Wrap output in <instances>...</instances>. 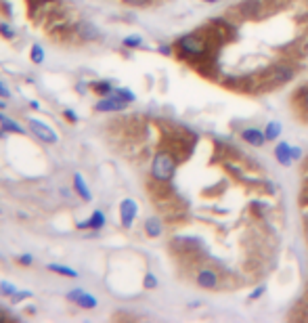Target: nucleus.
<instances>
[{
    "label": "nucleus",
    "instance_id": "nucleus-1",
    "mask_svg": "<svg viewBox=\"0 0 308 323\" xmlns=\"http://www.w3.org/2000/svg\"><path fill=\"white\" fill-rule=\"evenodd\" d=\"M174 168H176L174 158H172L168 151H160L158 156L153 158V164H151V174L156 176L158 180H170V178H172V174H174Z\"/></svg>",
    "mask_w": 308,
    "mask_h": 323
},
{
    "label": "nucleus",
    "instance_id": "nucleus-25",
    "mask_svg": "<svg viewBox=\"0 0 308 323\" xmlns=\"http://www.w3.org/2000/svg\"><path fill=\"white\" fill-rule=\"evenodd\" d=\"M19 262H21V264H32V262H34V258H32V256H27V254H23V256L19 258Z\"/></svg>",
    "mask_w": 308,
    "mask_h": 323
},
{
    "label": "nucleus",
    "instance_id": "nucleus-7",
    "mask_svg": "<svg viewBox=\"0 0 308 323\" xmlns=\"http://www.w3.org/2000/svg\"><path fill=\"white\" fill-rule=\"evenodd\" d=\"M67 298L74 300V302H78V304L84 306V308H94V306H96V300L90 296V294L84 292V290H74V292H69Z\"/></svg>",
    "mask_w": 308,
    "mask_h": 323
},
{
    "label": "nucleus",
    "instance_id": "nucleus-8",
    "mask_svg": "<svg viewBox=\"0 0 308 323\" xmlns=\"http://www.w3.org/2000/svg\"><path fill=\"white\" fill-rule=\"evenodd\" d=\"M241 139H243L245 143H249V145L260 147V145H264V141H267V134L256 130V128H247V130L241 132Z\"/></svg>",
    "mask_w": 308,
    "mask_h": 323
},
{
    "label": "nucleus",
    "instance_id": "nucleus-2",
    "mask_svg": "<svg viewBox=\"0 0 308 323\" xmlns=\"http://www.w3.org/2000/svg\"><path fill=\"white\" fill-rule=\"evenodd\" d=\"M178 49L183 55H191V57H203L208 53V42L199 36H185L178 40Z\"/></svg>",
    "mask_w": 308,
    "mask_h": 323
},
{
    "label": "nucleus",
    "instance_id": "nucleus-19",
    "mask_svg": "<svg viewBox=\"0 0 308 323\" xmlns=\"http://www.w3.org/2000/svg\"><path fill=\"white\" fill-rule=\"evenodd\" d=\"M99 95H109V93H114V88H111V84H107V82H96L94 86H92Z\"/></svg>",
    "mask_w": 308,
    "mask_h": 323
},
{
    "label": "nucleus",
    "instance_id": "nucleus-23",
    "mask_svg": "<svg viewBox=\"0 0 308 323\" xmlns=\"http://www.w3.org/2000/svg\"><path fill=\"white\" fill-rule=\"evenodd\" d=\"M145 286H147V288H156V286H158V279L153 277V275H147V277H145Z\"/></svg>",
    "mask_w": 308,
    "mask_h": 323
},
{
    "label": "nucleus",
    "instance_id": "nucleus-4",
    "mask_svg": "<svg viewBox=\"0 0 308 323\" xmlns=\"http://www.w3.org/2000/svg\"><path fill=\"white\" fill-rule=\"evenodd\" d=\"M291 76H293L291 67H287V65H281V67H275V69H271V72H269V76H267V82H269V84H273V86H277V84H283V82L291 80Z\"/></svg>",
    "mask_w": 308,
    "mask_h": 323
},
{
    "label": "nucleus",
    "instance_id": "nucleus-27",
    "mask_svg": "<svg viewBox=\"0 0 308 323\" xmlns=\"http://www.w3.org/2000/svg\"><path fill=\"white\" fill-rule=\"evenodd\" d=\"M0 32H3L5 36H9V38H13V32L9 30V27H7V25H0Z\"/></svg>",
    "mask_w": 308,
    "mask_h": 323
},
{
    "label": "nucleus",
    "instance_id": "nucleus-15",
    "mask_svg": "<svg viewBox=\"0 0 308 323\" xmlns=\"http://www.w3.org/2000/svg\"><path fill=\"white\" fill-rule=\"evenodd\" d=\"M48 269L59 273V275H65V277H78V273L74 269H69V266H63V264H48Z\"/></svg>",
    "mask_w": 308,
    "mask_h": 323
},
{
    "label": "nucleus",
    "instance_id": "nucleus-30",
    "mask_svg": "<svg viewBox=\"0 0 308 323\" xmlns=\"http://www.w3.org/2000/svg\"><path fill=\"white\" fill-rule=\"evenodd\" d=\"M302 99H304V103H306V105H308V88H306V90H304V93H302Z\"/></svg>",
    "mask_w": 308,
    "mask_h": 323
},
{
    "label": "nucleus",
    "instance_id": "nucleus-20",
    "mask_svg": "<svg viewBox=\"0 0 308 323\" xmlns=\"http://www.w3.org/2000/svg\"><path fill=\"white\" fill-rule=\"evenodd\" d=\"M0 292H3L5 296H15V294H17V288L11 286L9 282H3V284H0Z\"/></svg>",
    "mask_w": 308,
    "mask_h": 323
},
{
    "label": "nucleus",
    "instance_id": "nucleus-13",
    "mask_svg": "<svg viewBox=\"0 0 308 323\" xmlns=\"http://www.w3.org/2000/svg\"><path fill=\"white\" fill-rule=\"evenodd\" d=\"M0 122H3V128L5 130H11V132H17V134H23L25 130L21 128V126L15 122V120H11V118H5V116H0Z\"/></svg>",
    "mask_w": 308,
    "mask_h": 323
},
{
    "label": "nucleus",
    "instance_id": "nucleus-12",
    "mask_svg": "<svg viewBox=\"0 0 308 323\" xmlns=\"http://www.w3.org/2000/svg\"><path fill=\"white\" fill-rule=\"evenodd\" d=\"M145 231H147V235H151V237L162 235V222H160L158 218H149V220L145 222Z\"/></svg>",
    "mask_w": 308,
    "mask_h": 323
},
{
    "label": "nucleus",
    "instance_id": "nucleus-3",
    "mask_svg": "<svg viewBox=\"0 0 308 323\" xmlns=\"http://www.w3.org/2000/svg\"><path fill=\"white\" fill-rule=\"evenodd\" d=\"M30 128L42 139V141H46V143H57V132H55L53 128H48L46 124H42L40 120H30Z\"/></svg>",
    "mask_w": 308,
    "mask_h": 323
},
{
    "label": "nucleus",
    "instance_id": "nucleus-22",
    "mask_svg": "<svg viewBox=\"0 0 308 323\" xmlns=\"http://www.w3.org/2000/svg\"><path fill=\"white\" fill-rule=\"evenodd\" d=\"M124 44L126 47H138V44H141V38H138V36H130V38L124 40Z\"/></svg>",
    "mask_w": 308,
    "mask_h": 323
},
{
    "label": "nucleus",
    "instance_id": "nucleus-26",
    "mask_svg": "<svg viewBox=\"0 0 308 323\" xmlns=\"http://www.w3.org/2000/svg\"><path fill=\"white\" fill-rule=\"evenodd\" d=\"M291 158H293V160H298V158H302V151H300V149H296V147H293V149H291Z\"/></svg>",
    "mask_w": 308,
    "mask_h": 323
},
{
    "label": "nucleus",
    "instance_id": "nucleus-33",
    "mask_svg": "<svg viewBox=\"0 0 308 323\" xmlns=\"http://www.w3.org/2000/svg\"><path fill=\"white\" fill-rule=\"evenodd\" d=\"M0 321H5V313H0Z\"/></svg>",
    "mask_w": 308,
    "mask_h": 323
},
{
    "label": "nucleus",
    "instance_id": "nucleus-9",
    "mask_svg": "<svg viewBox=\"0 0 308 323\" xmlns=\"http://www.w3.org/2000/svg\"><path fill=\"white\" fill-rule=\"evenodd\" d=\"M197 284L201 286V288H216V284H218V277H216V273L214 271H210V269H203L199 275H197Z\"/></svg>",
    "mask_w": 308,
    "mask_h": 323
},
{
    "label": "nucleus",
    "instance_id": "nucleus-18",
    "mask_svg": "<svg viewBox=\"0 0 308 323\" xmlns=\"http://www.w3.org/2000/svg\"><path fill=\"white\" fill-rule=\"evenodd\" d=\"M32 61H34V63H42V61H44V53H42V47H40V44H34V47H32Z\"/></svg>",
    "mask_w": 308,
    "mask_h": 323
},
{
    "label": "nucleus",
    "instance_id": "nucleus-32",
    "mask_svg": "<svg viewBox=\"0 0 308 323\" xmlns=\"http://www.w3.org/2000/svg\"><path fill=\"white\" fill-rule=\"evenodd\" d=\"M5 107H7V103H5V101H0V109H5Z\"/></svg>",
    "mask_w": 308,
    "mask_h": 323
},
{
    "label": "nucleus",
    "instance_id": "nucleus-31",
    "mask_svg": "<svg viewBox=\"0 0 308 323\" xmlns=\"http://www.w3.org/2000/svg\"><path fill=\"white\" fill-rule=\"evenodd\" d=\"M34 3H38V5H46V3H50V0H34Z\"/></svg>",
    "mask_w": 308,
    "mask_h": 323
},
{
    "label": "nucleus",
    "instance_id": "nucleus-28",
    "mask_svg": "<svg viewBox=\"0 0 308 323\" xmlns=\"http://www.w3.org/2000/svg\"><path fill=\"white\" fill-rule=\"evenodd\" d=\"M124 3H130V5H145L149 0H124Z\"/></svg>",
    "mask_w": 308,
    "mask_h": 323
},
{
    "label": "nucleus",
    "instance_id": "nucleus-6",
    "mask_svg": "<svg viewBox=\"0 0 308 323\" xmlns=\"http://www.w3.org/2000/svg\"><path fill=\"white\" fill-rule=\"evenodd\" d=\"M124 107H126V101L120 99V97H116V95H111V97H107V99L96 103V111H120Z\"/></svg>",
    "mask_w": 308,
    "mask_h": 323
},
{
    "label": "nucleus",
    "instance_id": "nucleus-34",
    "mask_svg": "<svg viewBox=\"0 0 308 323\" xmlns=\"http://www.w3.org/2000/svg\"><path fill=\"white\" fill-rule=\"evenodd\" d=\"M210 3H214V0H210Z\"/></svg>",
    "mask_w": 308,
    "mask_h": 323
},
{
    "label": "nucleus",
    "instance_id": "nucleus-21",
    "mask_svg": "<svg viewBox=\"0 0 308 323\" xmlns=\"http://www.w3.org/2000/svg\"><path fill=\"white\" fill-rule=\"evenodd\" d=\"M80 30H82L84 34H86V38H96V32L92 30V25H90V23H82V25H80Z\"/></svg>",
    "mask_w": 308,
    "mask_h": 323
},
{
    "label": "nucleus",
    "instance_id": "nucleus-5",
    "mask_svg": "<svg viewBox=\"0 0 308 323\" xmlns=\"http://www.w3.org/2000/svg\"><path fill=\"white\" fill-rule=\"evenodd\" d=\"M136 202L134 200H124L120 206V216H122V224L124 227H130L134 216H136Z\"/></svg>",
    "mask_w": 308,
    "mask_h": 323
},
{
    "label": "nucleus",
    "instance_id": "nucleus-11",
    "mask_svg": "<svg viewBox=\"0 0 308 323\" xmlns=\"http://www.w3.org/2000/svg\"><path fill=\"white\" fill-rule=\"evenodd\" d=\"M74 187H76V191L82 195V200H86V202L92 200V195H90V191H88V187H86V182H84L82 174H76V176H74Z\"/></svg>",
    "mask_w": 308,
    "mask_h": 323
},
{
    "label": "nucleus",
    "instance_id": "nucleus-10",
    "mask_svg": "<svg viewBox=\"0 0 308 323\" xmlns=\"http://www.w3.org/2000/svg\"><path fill=\"white\" fill-rule=\"evenodd\" d=\"M275 156H277V162L281 164V166H289L291 164V147L287 143H281V145H277L275 149Z\"/></svg>",
    "mask_w": 308,
    "mask_h": 323
},
{
    "label": "nucleus",
    "instance_id": "nucleus-17",
    "mask_svg": "<svg viewBox=\"0 0 308 323\" xmlns=\"http://www.w3.org/2000/svg\"><path fill=\"white\" fill-rule=\"evenodd\" d=\"M111 95H116V97H120V99H124L126 103H128V101H134V95L130 93V90H126V88H116L114 93H111Z\"/></svg>",
    "mask_w": 308,
    "mask_h": 323
},
{
    "label": "nucleus",
    "instance_id": "nucleus-16",
    "mask_svg": "<svg viewBox=\"0 0 308 323\" xmlns=\"http://www.w3.org/2000/svg\"><path fill=\"white\" fill-rule=\"evenodd\" d=\"M264 134H267V139H277L279 134H281V124H279V122H271L267 126V132H264Z\"/></svg>",
    "mask_w": 308,
    "mask_h": 323
},
{
    "label": "nucleus",
    "instance_id": "nucleus-24",
    "mask_svg": "<svg viewBox=\"0 0 308 323\" xmlns=\"http://www.w3.org/2000/svg\"><path fill=\"white\" fill-rule=\"evenodd\" d=\"M0 97H3V99H9V97H11V90L5 86L3 82H0Z\"/></svg>",
    "mask_w": 308,
    "mask_h": 323
},
{
    "label": "nucleus",
    "instance_id": "nucleus-14",
    "mask_svg": "<svg viewBox=\"0 0 308 323\" xmlns=\"http://www.w3.org/2000/svg\"><path fill=\"white\" fill-rule=\"evenodd\" d=\"M103 224H105V214L101 212V210H96V212L88 218V227L90 229H101Z\"/></svg>",
    "mask_w": 308,
    "mask_h": 323
},
{
    "label": "nucleus",
    "instance_id": "nucleus-29",
    "mask_svg": "<svg viewBox=\"0 0 308 323\" xmlns=\"http://www.w3.org/2000/svg\"><path fill=\"white\" fill-rule=\"evenodd\" d=\"M65 116H67L69 120H74V122H76V116H74V111H65Z\"/></svg>",
    "mask_w": 308,
    "mask_h": 323
}]
</instances>
